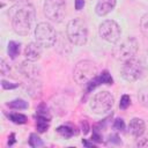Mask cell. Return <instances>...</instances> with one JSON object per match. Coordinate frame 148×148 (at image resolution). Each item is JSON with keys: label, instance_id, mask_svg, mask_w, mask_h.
I'll list each match as a JSON object with an SVG mask.
<instances>
[{"label": "cell", "instance_id": "cell-1", "mask_svg": "<svg viewBox=\"0 0 148 148\" xmlns=\"http://www.w3.org/2000/svg\"><path fill=\"white\" fill-rule=\"evenodd\" d=\"M13 30L21 36H27L35 20V7L29 2H20L9 9Z\"/></svg>", "mask_w": 148, "mask_h": 148}, {"label": "cell", "instance_id": "cell-2", "mask_svg": "<svg viewBox=\"0 0 148 148\" xmlns=\"http://www.w3.org/2000/svg\"><path fill=\"white\" fill-rule=\"evenodd\" d=\"M66 35L69 42L74 45L82 46L88 40V29L87 24L81 18H73L67 23Z\"/></svg>", "mask_w": 148, "mask_h": 148}, {"label": "cell", "instance_id": "cell-3", "mask_svg": "<svg viewBox=\"0 0 148 148\" xmlns=\"http://www.w3.org/2000/svg\"><path fill=\"white\" fill-rule=\"evenodd\" d=\"M138 50H139V43L136 38L126 37L114 43V46L112 49V54L116 59L124 62L131 58H134Z\"/></svg>", "mask_w": 148, "mask_h": 148}, {"label": "cell", "instance_id": "cell-4", "mask_svg": "<svg viewBox=\"0 0 148 148\" xmlns=\"http://www.w3.org/2000/svg\"><path fill=\"white\" fill-rule=\"evenodd\" d=\"M97 76V67L90 60L79 61L73 71L74 81L79 86H87L94 77Z\"/></svg>", "mask_w": 148, "mask_h": 148}, {"label": "cell", "instance_id": "cell-5", "mask_svg": "<svg viewBox=\"0 0 148 148\" xmlns=\"http://www.w3.org/2000/svg\"><path fill=\"white\" fill-rule=\"evenodd\" d=\"M145 71H146L145 64L140 59H136L134 57V58H131V59L124 61L120 73H121V76L126 81L133 82V81L141 79L145 74Z\"/></svg>", "mask_w": 148, "mask_h": 148}, {"label": "cell", "instance_id": "cell-6", "mask_svg": "<svg viewBox=\"0 0 148 148\" xmlns=\"http://www.w3.org/2000/svg\"><path fill=\"white\" fill-rule=\"evenodd\" d=\"M35 39L42 47H51L54 45L57 34L54 28L47 22H40L35 29Z\"/></svg>", "mask_w": 148, "mask_h": 148}, {"label": "cell", "instance_id": "cell-7", "mask_svg": "<svg viewBox=\"0 0 148 148\" xmlns=\"http://www.w3.org/2000/svg\"><path fill=\"white\" fill-rule=\"evenodd\" d=\"M113 103H114L113 95L106 90H103L95 94V96L90 102V109L92 110V112L97 114H102L108 112L113 106Z\"/></svg>", "mask_w": 148, "mask_h": 148}, {"label": "cell", "instance_id": "cell-8", "mask_svg": "<svg viewBox=\"0 0 148 148\" xmlns=\"http://www.w3.org/2000/svg\"><path fill=\"white\" fill-rule=\"evenodd\" d=\"M44 14L52 22H57V23L61 22L66 14L65 0H45Z\"/></svg>", "mask_w": 148, "mask_h": 148}, {"label": "cell", "instance_id": "cell-9", "mask_svg": "<svg viewBox=\"0 0 148 148\" xmlns=\"http://www.w3.org/2000/svg\"><path fill=\"white\" fill-rule=\"evenodd\" d=\"M98 34L99 36L109 42V43H117L120 39L121 36V29L119 27V24L113 21V20H105L99 24L98 28Z\"/></svg>", "mask_w": 148, "mask_h": 148}, {"label": "cell", "instance_id": "cell-10", "mask_svg": "<svg viewBox=\"0 0 148 148\" xmlns=\"http://www.w3.org/2000/svg\"><path fill=\"white\" fill-rule=\"evenodd\" d=\"M42 56V46L37 42L29 43L24 49V57L29 61H37Z\"/></svg>", "mask_w": 148, "mask_h": 148}, {"label": "cell", "instance_id": "cell-11", "mask_svg": "<svg viewBox=\"0 0 148 148\" xmlns=\"http://www.w3.org/2000/svg\"><path fill=\"white\" fill-rule=\"evenodd\" d=\"M117 0H98L95 7V12L98 16H105L116 7Z\"/></svg>", "mask_w": 148, "mask_h": 148}, {"label": "cell", "instance_id": "cell-12", "mask_svg": "<svg viewBox=\"0 0 148 148\" xmlns=\"http://www.w3.org/2000/svg\"><path fill=\"white\" fill-rule=\"evenodd\" d=\"M146 130V124L141 118H133L130 124H128V132L135 136V138H140Z\"/></svg>", "mask_w": 148, "mask_h": 148}, {"label": "cell", "instance_id": "cell-13", "mask_svg": "<svg viewBox=\"0 0 148 148\" xmlns=\"http://www.w3.org/2000/svg\"><path fill=\"white\" fill-rule=\"evenodd\" d=\"M30 62H32V61H29V60H28V61L22 62L21 66H20V71H21L24 75H27L28 77L32 79V77H35V76L37 75L38 69H37L32 64H30Z\"/></svg>", "mask_w": 148, "mask_h": 148}, {"label": "cell", "instance_id": "cell-14", "mask_svg": "<svg viewBox=\"0 0 148 148\" xmlns=\"http://www.w3.org/2000/svg\"><path fill=\"white\" fill-rule=\"evenodd\" d=\"M21 44L17 43V42H14V40H10L8 43V47H7V52H8V56L12 58V59H15L18 53H20V47Z\"/></svg>", "mask_w": 148, "mask_h": 148}, {"label": "cell", "instance_id": "cell-15", "mask_svg": "<svg viewBox=\"0 0 148 148\" xmlns=\"http://www.w3.org/2000/svg\"><path fill=\"white\" fill-rule=\"evenodd\" d=\"M50 126V119L43 118V117H36V130L39 133H44L47 131Z\"/></svg>", "mask_w": 148, "mask_h": 148}, {"label": "cell", "instance_id": "cell-16", "mask_svg": "<svg viewBox=\"0 0 148 148\" xmlns=\"http://www.w3.org/2000/svg\"><path fill=\"white\" fill-rule=\"evenodd\" d=\"M57 132H58L61 136H64V138H66V139L72 138L74 134H76V132H74V130H73L71 126H68V125H61V126H59V127L57 128Z\"/></svg>", "mask_w": 148, "mask_h": 148}, {"label": "cell", "instance_id": "cell-17", "mask_svg": "<svg viewBox=\"0 0 148 148\" xmlns=\"http://www.w3.org/2000/svg\"><path fill=\"white\" fill-rule=\"evenodd\" d=\"M7 106L10 109H15V110H23V109L28 108V102H25L24 99L17 98V99H14L12 102H8Z\"/></svg>", "mask_w": 148, "mask_h": 148}, {"label": "cell", "instance_id": "cell-18", "mask_svg": "<svg viewBox=\"0 0 148 148\" xmlns=\"http://www.w3.org/2000/svg\"><path fill=\"white\" fill-rule=\"evenodd\" d=\"M36 117H43V118H46V119H51L50 112H49L47 106L45 104H43V103L39 104V106L36 110Z\"/></svg>", "mask_w": 148, "mask_h": 148}, {"label": "cell", "instance_id": "cell-19", "mask_svg": "<svg viewBox=\"0 0 148 148\" xmlns=\"http://www.w3.org/2000/svg\"><path fill=\"white\" fill-rule=\"evenodd\" d=\"M29 145L34 148H37V147H40L44 145L43 140L36 134V133H31L30 136H29Z\"/></svg>", "mask_w": 148, "mask_h": 148}, {"label": "cell", "instance_id": "cell-20", "mask_svg": "<svg viewBox=\"0 0 148 148\" xmlns=\"http://www.w3.org/2000/svg\"><path fill=\"white\" fill-rule=\"evenodd\" d=\"M8 117L15 124H25L27 123V117L22 113H10V114H8Z\"/></svg>", "mask_w": 148, "mask_h": 148}, {"label": "cell", "instance_id": "cell-21", "mask_svg": "<svg viewBox=\"0 0 148 148\" xmlns=\"http://www.w3.org/2000/svg\"><path fill=\"white\" fill-rule=\"evenodd\" d=\"M140 29L146 38H148V13L145 14L140 20Z\"/></svg>", "mask_w": 148, "mask_h": 148}, {"label": "cell", "instance_id": "cell-22", "mask_svg": "<svg viewBox=\"0 0 148 148\" xmlns=\"http://www.w3.org/2000/svg\"><path fill=\"white\" fill-rule=\"evenodd\" d=\"M99 79H101L102 84H112V83H113V79H112V76L109 74L108 71H103V72L99 74Z\"/></svg>", "mask_w": 148, "mask_h": 148}, {"label": "cell", "instance_id": "cell-23", "mask_svg": "<svg viewBox=\"0 0 148 148\" xmlns=\"http://www.w3.org/2000/svg\"><path fill=\"white\" fill-rule=\"evenodd\" d=\"M130 104H131V97L128 95H123L120 98V102H119V108L125 110L130 106Z\"/></svg>", "mask_w": 148, "mask_h": 148}, {"label": "cell", "instance_id": "cell-24", "mask_svg": "<svg viewBox=\"0 0 148 148\" xmlns=\"http://www.w3.org/2000/svg\"><path fill=\"white\" fill-rule=\"evenodd\" d=\"M113 128L117 130V131H123L125 128V123L121 118H117L114 121H113Z\"/></svg>", "mask_w": 148, "mask_h": 148}, {"label": "cell", "instance_id": "cell-25", "mask_svg": "<svg viewBox=\"0 0 148 148\" xmlns=\"http://www.w3.org/2000/svg\"><path fill=\"white\" fill-rule=\"evenodd\" d=\"M8 72H9V66L7 65L5 59H1L0 60V73H1V75H7Z\"/></svg>", "mask_w": 148, "mask_h": 148}, {"label": "cell", "instance_id": "cell-26", "mask_svg": "<svg viewBox=\"0 0 148 148\" xmlns=\"http://www.w3.org/2000/svg\"><path fill=\"white\" fill-rule=\"evenodd\" d=\"M91 140L95 141V142H102V135L99 134L98 130L94 127L92 130V135H91Z\"/></svg>", "mask_w": 148, "mask_h": 148}, {"label": "cell", "instance_id": "cell-27", "mask_svg": "<svg viewBox=\"0 0 148 148\" xmlns=\"http://www.w3.org/2000/svg\"><path fill=\"white\" fill-rule=\"evenodd\" d=\"M1 86H2L3 89H14V88L18 87V83H10V82H8V81L2 80V81H1Z\"/></svg>", "mask_w": 148, "mask_h": 148}, {"label": "cell", "instance_id": "cell-28", "mask_svg": "<svg viewBox=\"0 0 148 148\" xmlns=\"http://www.w3.org/2000/svg\"><path fill=\"white\" fill-rule=\"evenodd\" d=\"M84 0H75V9L76 10H81L84 7Z\"/></svg>", "mask_w": 148, "mask_h": 148}, {"label": "cell", "instance_id": "cell-29", "mask_svg": "<svg viewBox=\"0 0 148 148\" xmlns=\"http://www.w3.org/2000/svg\"><path fill=\"white\" fill-rule=\"evenodd\" d=\"M15 142H16V139H15V133H10V135L8 136V146H13Z\"/></svg>", "mask_w": 148, "mask_h": 148}, {"label": "cell", "instance_id": "cell-30", "mask_svg": "<svg viewBox=\"0 0 148 148\" xmlns=\"http://www.w3.org/2000/svg\"><path fill=\"white\" fill-rule=\"evenodd\" d=\"M110 139V142H116V143H120V140H119V136L117 134H112L109 136Z\"/></svg>", "mask_w": 148, "mask_h": 148}, {"label": "cell", "instance_id": "cell-31", "mask_svg": "<svg viewBox=\"0 0 148 148\" xmlns=\"http://www.w3.org/2000/svg\"><path fill=\"white\" fill-rule=\"evenodd\" d=\"M82 143H83L84 146H87V147H94V145L90 143V142H88L87 140H82Z\"/></svg>", "mask_w": 148, "mask_h": 148}, {"label": "cell", "instance_id": "cell-32", "mask_svg": "<svg viewBox=\"0 0 148 148\" xmlns=\"http://www.w3.org/2000/svg\"><path fill=\"white\" fill-rule=\"evenodd\" d=\"M146 102H147V106H148V96H147V99H146Z\"/></svg>", "mask_w": 148, "mask_h": 148}, {"label": "cell", "instance_id": "cell-33", "mask_svg": "<svg viewBox=\"0 0 148 148\" xmlns=\"http://www.w3.org/2000/svg\"><path fill=\"white\" fill-rule=\"evenodd\" d=\"M10 1H17V0H10Z\"/></svg>", "mask_w": 148, "mask_h": 148}]
</instances>
